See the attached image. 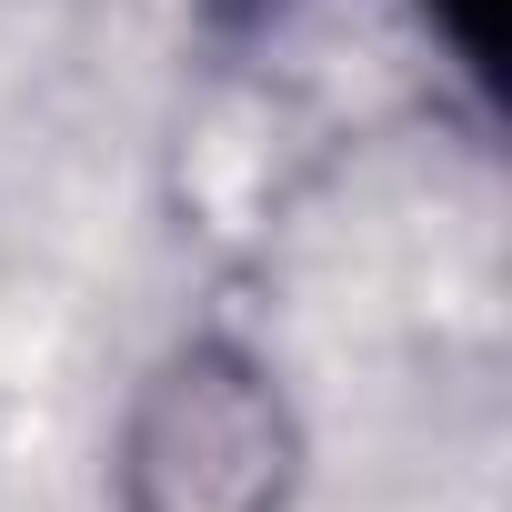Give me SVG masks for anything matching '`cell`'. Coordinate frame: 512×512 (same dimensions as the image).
Here are the masks:
<instances>
[{
	"label": "cell",
	"mask_w": 512,
	"mask_h": 512,
	"mask_svg": "<svg viewBox=\"0 0 512 512\" xmlns=\"http://www.w3.org/2000/svg\"><path fill=\"white\" fill-rule=\"evenodd\" d=\"M302 482L312 422L251 332H171L111 412V512H292Z\"/></svg>",
	"instance_id": "6da1fadb"
}]
</instances>
